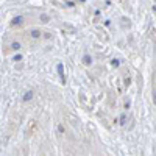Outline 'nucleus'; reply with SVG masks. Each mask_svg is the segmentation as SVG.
I'll use <instances>...</instances> for the list:
<instances>
[{
	"label": "nucleus",
	"mask_w": 156,
	"mask_h": 156,
	"mask_svg": "<svg viewBox=\"0 0 156 156\" xmlns=\"http://www.w3.org/2000/svg\"><path fill=\"white\" fill-rule=\"evenodd\" d=\"M81 2H84V0H81Z\"/></svg>",
	"instance_id": "1a4fd4ad"
},
{
	"label": "nucleus",
	"mask_w": 156,
	"mask_h": 156,
	"mask_svg": "<svg viewBox=\"0 0 156 156\" xmlns=\"http://www.w3.org/2000/svg\"><path fill=\"white\" fill-rule=\"evenodd\" d=\"M31 36L33 37H39V36H41V31H39V30H33L31 31Z\"/></svg>",
	"instance_id": "39448f33"
},
{
	"label": "nucleus",
	"mask_w": 156,
	"mask_h": 156,
	"mask_svg": "<svg viewBox=\"0 0 156 156\" xmlns=\"http://www.w3.org/2000/svg\"><path fill=\"white\" fill-rule=\"evenodd\" d=\"M11 47L14 48V50H19V48H20V44H19V42H12V44H11Z\"/></svg>",
	"instance_id": "423d86ee"
},
{
	"label": "nucleus",
	"mask_w": 156,
	"mask_h": 156,
	"mask_svg": "<svg viewBox=\"0 0 156 156\" xmlns=\"http://www.w3.org/2000/svg\"><path fill=\"white\" fill-rule=\"evenodd\" d=\"M31 97H33V92H31V90H28V92H25V94H23V101H28V100H31Z\"/></svg>",
	"instance_id": "20e7f679"
},
{
	"label": "nucleus",
	"mask_w": 156,
	"mask_h": 156,
	"mask_svg": "<svg viewBox=\"0 0 156 156\" xmlns=\"http://www.w3.org/2000/svg\"><path fill=\"white\" fill-rule=\"evenodd\" d=\"M56 69H58V75H59V78H61V83H66V75H64V66L59 62L58 66H56Z\"/></svg>",
	"instance_id": "f257e3e1"
},
{
	"label": "nucleus",
	"mask_w": 156,
	"mask_h": 156,
	"mask_svg": "<svg viewBox=\"0 0 156 156\" xmlns=\"http://www.w3.org/2000/svg\"><path fill=\"white\" fill-rule=\"evenodd\" d=\"M83 62L86 64V66H89V64H92V58H90L89 55H84L83 56Z\"/></svg>",
	"instance_id": "7ed1b4c3"
},
{
	"label": "nucleus",
	"mask_w": 156,
	"mask_h": 156,
	"mask_svg": "<svg viewBox=\"0 0 156 156\" xmlns=\"http://www.w3.org/2000/svg\"><path fill=\"white\" fill-rule=\"evenodd\" d=\"M111 64H112L114 67H117V66L120 64V61H119V59H112V61H111Z\"/></svg>",
	"instance_id": "0eeeda50"
},
{
	"label": "nucleus",
	"mask_w": 156,
	"mask_h": 156,
	"mask_svg": "<svg viewBox=\"0 0 156 156\" xmlns=\"http://www.w3.org/2000/svg\"><path fill=\"white\" fill-rule=\"evenodd\" d=\"M22 22H23V17L22 16H17V17L12 19V25H20Z\"/></svg>",
	"instance_id": "f03ea898"
},
{
	"label": "nucleus",
	"mask_w": 156,
	"mask_h": 156,
	"mask_svg": "<svg viewBox=\"0 0 156 156\" xmlns=\"http://www.w3.org/2000/svg\"><path fill=\"white\" fill-rule=\"evenodd\" d=\"M12 59H14V61H22V55H16Z\"/></svg>",
	"instance_id": "6e6552de"
}]
</instances>
